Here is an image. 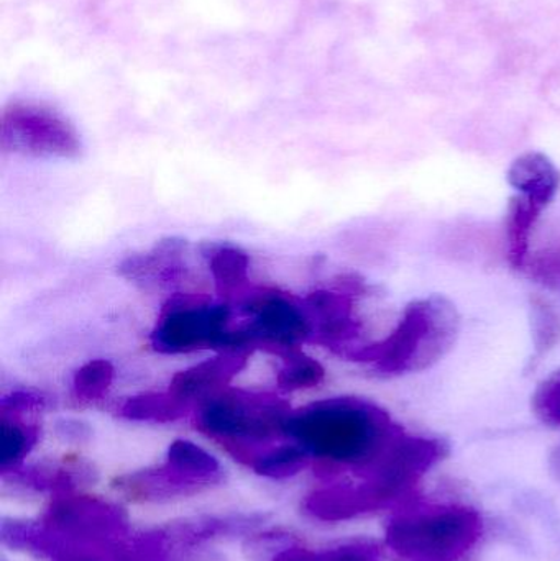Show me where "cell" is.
I'll return each mask as SVG.
<instances>
[{
	"mask_svg": "<svg viewBox=\"0 0 560 561\" xmlns=\"http://www.w3.org/2000/svg\"><path fill=\"white\" fill-rule=\"evenodd\" d=\"M403 432L390 414L361 398L312 402L289 417L286 434L329 467H351L364 477Z\"/></svg>",
	"mask_w": 560,
	"mask_h": 561,
	"instance_id": "obj_1",
	"label": "cell"
},
{
	"mask_svg": "<svg viewBox=\"0 0 560 561\" xmlns=\"http://www.w3.org/2000/svg\"><path fill=\"white\" fill-rule=\"evenodd\" d=\"M459 333V310L447 297L434 294L408 304L385 339L364 343L344 358L368 363L385 376L411 375L439 363L456 345Z\"/></svg>",
	"mask_w": 560,
	"mask_h": 561,
	"instance_id": "obj_2",
	"label": "cell"
},
{
	"mask_svg": "<svg viewBox=\"0 0 560 561\" xmlns=\"http://www.w3.org/2000/svg\"><path fill=\"white\" fill-rule=\"evenodd\" d=\"M197 405L196 427L252 467L270 450V442L288 435L293 414L285 399L245 389H222Z\"/></svg>",
	"mask_w": 560,
	"mask_h": 561,
	"instance_id": "obj_3",
	"label": "cell"
},
{
	"mask_svg": "<svg viewBox=\"0 0 560 561\" xmlns=\"http://www.w3.org/2000/svg\"><path fill=\"white\" fill-rule=\"evenodd\" d=\"M482 533V517L472 507L427 506L395 517L387 527V542L407 561H460Z\"/></svg>",
	"mask_w": 560,
	"mask_h": 561,
	"instance_id": "obj_4",
	"label": "cell"
},
{
	"mask_svg": "<svg viewBox=\"0 0 560 561\" xmlns=\"http://www.w3.org/2000/svg\"><path fill=\"white\" fill-rule=\"evenodd\" d=\"M230 307L214 306L204 293H176L164 302L151 333V345L167 355L226 350Z\"/></svg>",
	"mask_w": 560,
	"mask_h": 561,
	"instance_id": "obj_5",
	"label": "cell"
},
{
	"mask_svg": "<svg viewBox=\"0 0 560 561\" xmlns=\"http://www.w3.org/2000/svg\"><path fill=\"white\" fill-rule=\"evenodd\" d=\"M2 150L42 158H76L81 138L68 118L38 102L15 101L3 107Z\"/></svg>",
	"mask_w": 560,
	"mask_h": 561,
	"instance_id": "obj_6",
	"label": "cell"
},
{
	"mask_svg": "<svg viewBox=\"0 0 560 561\" xmlns=\"http://www.w3.org/2000/svg\"><path fill=\"white\" fill-rule=\"evenodd\" d=\"M242 307L250 316L242 329L249 333L253 348L278 356L311 339V322L302 302L276 289H252L243 294Z\"/></svg>",
	"mask_w": 560,
	"mask_h": 561,
	"instance_id": "obj_7",
	"label": "cell"
},
{
	"mask_svg": "<svg viewBox=\"0 0 560 561\" xmlns=\"http://www.w3.org/2000/svg\"><path fill=\"white\" fill-rule=\"evenodd\" d=\"M367 293L364 280L354 275L341 276L334 289H319L309 294L302 306L311 322L309 342L328 346L344 358L348 352L364 345L361 343L362 320L355 316L357 297Z\"/></svg>",
	"mask_w": 560,
	"mask_h": 561,
	"instance_id": "obj_8",
	"label": "cell"
},
{
	"mask_svg": "<svg viewBox=\"0 0 560 561\" xmlns=\"http://www.w3.org/2000/svg\"><path fill=\"white\" fill-rule=\"evenodd\" d=\"M46 401L35 391H15L0 402V465L2 470L22 463L35 447L39 435L38 415L45 411Z\"/></svg>",
	"mask_w": 560,
	"mask_h": 561,
	"instance_id": "obj_9",
	"label": "cell"
},
{
	"mask_svg": "<svg viewBox=\"0 0 560 561\" xmlns=\"http://www.w3.org/2000/svg\"><path fill=\"white\" fill-rule=\"evenodd\" d=\"M250 355L252 352H222L197 363L173 376L170 391L190 404H199L209 396L229 388L232 379L247 368Z\"/></svg>",
	"mask_w": 560,
	"mask_h": 561,
	"instance_id": "obj_10",
	"label": "cell"
},
{
	"mask_svg": "<svg viewBox=\"0 0 560 561\" xmlns=\"http://www.w3.org/2000/svg\"><path fill=\"white\" fill-rule=\"evenodd\" d=\"M186 240H161L150 252L125 259L118 266V273L144 287L171 286L186 273Z\"/></svg>",
	"mask_w": 560,
	"mask_h": 561,
	"instance_id": "obj_11",
	"label": "cell"
},
{
	"mask_svg": "<svg viewBox=\"0 0 560 561\" xmlns=\"http://www.w3.org/2000/svg\"><path fill=\"white\" fill-rule=\"evenodd\" d=\"M168 491L207 486L220 474V465L213 455L193 442L176 440L168 450V461L158 470Z\"/></svg>",
	"mask_w": 560,
	"mask_h": 561,
	"instance_id": "obj_12",
	"label": "cell"
},
{
	"mask_svg": "<svg viewBox=\"0 0 560 561\" xmlns=\"http://www.w3.org/2000/svg\"><path fill=\"white\" fill-rule=\"evenodd\" d=\"M508 183L516 194L548 209L559 194L560 171L548 154L528 151L513 161Z\"/></svg>",
	"mask_w": 560,
	"mask_h": 561,
	"instance_id": "obj_13",
	"label": "cell"
},
{
	"mask_svg": "<svg viewBox=\"0 0 560 561\" xmlns=\"http://www.w3.org/2000/svg\"><path fill=\"white\" fill-rule=\"evenodd\" d=\"M545 210V207L533 203L522 194H515L510 199L508 209H506L505 236L506 259L513 270H526L528 266L532 236Z\"/></svg>",
	"mask_w": 560,
	"mask_h": 561,
	"instance_id": "obj_14",
	"label": "cell"
},
{
	"mask_svg": "<svg viewBox=\"0 0 560 561\" xmlns=\"http://www.w3.org/2000/svg\"><path fill=\"white\" fill-rule=\"evenodd\" d=\"M193 404L181 399L174 392H141L125 399L118 405L117 414L122 419L134 422H155V424H168L180 421Z\"/></svg>",
	"mask_w": 560,
	"mask_h": 561,
	"instance_id": "obj_15",
	"label": "cell"
},
{
	"mask_svg": "<svg viewBox=\"0 0 560 561\" xmlns=\"http://www.w3.org/2000/svg\"><path fill=\"white\" fill-rule=\"evenodd\" d=\"M249 266V255L237 247L214 250L209 259V270L217 293L222 297L243 296L250 289Z\"/></svg>",
	"mask_w": 560,
	"mask_h": 561,
	"instance_id": "obj_16",
	"label": "cell"
},
{
	"mask_svg": "<svg viewBox=\"0 0 560 561\" xmlns=\"http://www.w3.org/2000/svg\"><path fill=\"white\" fill-rule=\"evenodd\" d=\"M529 313H532V336L533 346H535L532 365L535 366L560 345V310L546 297L533 296Z\"/></svg>",
	"mask_w": 560,
	"mask_h": 561,
	"instance_id": "obj_17",
	"label": "cell"
},
{
	"mask_svg": "<svg viewBox=\"0 0 560 561\" xmlns=\"http://www.w3.org/2000/svg\"><path fill=\"white\" fill-rule=\"evenodd\" d=\"M283 366L276 375V382L283 391H301L321 385L325 378V369L318 359L301 352L299 346L286 350L282 355Z\"/></svg>",
	"mask_w": 560,
	"mask_h": 561,
	"instance_id": "obj_18",
	"label": "cell"
},
{
	"mask_svg": "<svg viewBox=\"0 0 560 561\" xmlns=\"http://www.w3.org/2000/svg\"><path fill=\"white\" fill-rule=\"evenodd\" d=\"M115 369L107 359H92L82 365L72 378V394L79 404H94L107 396Z\"/></svg>",
	"mask_w": 560,
	"mask_h": 561,
	"instance_id": "obj_19",
	"label": "cell"
},
{
	"mask_svg": "<svg viewBox=\"0 0 560 561\" xmlns=\"http://www.w3.org/2000/svg\"><path fill=\"white\" fill-rule=\"evenodd\" d=\"M309 451L299 444L270 448L255 463L256 473L270 478H286L299 473L309 461Z\"/></svg>",
	"mask_w": 560,
	"mask_h": 561,
	"instance_id": "obj_20",
	"label": "cell"
},
{
	"mask_svg": "<svg viewBox=\"0 0 560 561\" xmlns=\"http://www.w3.org/2000/svg\"><path fill=\"white\" fill-rule=\"evenodd\" d=\"M536 417L552 427H560V368L548 376L533 394Z\"/></svg>",
	"mask_w": 560,
	"mask_h": 561,
	"instance_id": "obj_21",
	"label": "cell"
},
{
	"mask_svg": "<svg viewBox=\"0 0 560 561\" xmlns=\"http://www.w3.org/2000/svg\"><path fill=\"white\" fill-rule=\"evenodd\" d=\"M529 275L536 283L542 284L546 289L555 290L560 296V243L539 250L529 259Z\"/></svg>",
	"mask_w": 560,
	"mask_h": 561,
	"instance_id": "obj_22",
	"label": "cell"
},
{
	"mask_svg": "<svg viewBox=\"0 0 560 561\" xmlns=\"http://www.w3.org/2000/svg\"><path fill=\"white\" fill-rule=\"evenodd\" d=\"M321 561H380L377 549L367 546H347L321 553Z\"/></svg>",
	"mask_w": 560,
	"mask_h": 561,
	"instance_id": "obj_23",
	"label": "cell"
},
{
	"mask_svg": "<svg viewBox=\"0 0 560 561\" xmlns=\"http://www.w3.org/2000/svg\"><path fill=\"white\" fill-rule=\"evenodd\" d=\"M549 467H551L552 474L560 483V444L552 450L551 458H549Z\"/></svg>",
	"mask_w": 560,
	"mask_h": 561,
	"instance_id": "obj_24",
	"label": "cell"
}]
</instances>
